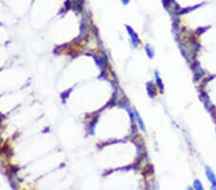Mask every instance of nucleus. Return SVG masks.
<instances>
[{
    "instance_id": "obj_1",
    "label": "nucleus",
    "mask_w": 216,
    "mask_h": 190,
    "mask_svg": "<svg viewBox=\"0 0 216 190\" xmlns=\"http://www.w3.org/2000/svg\"><path fill=\"white\" fill-rule=\"evenodd\" d=\"M206 174H207L208 181L211 182L212 188L216 189V177H215L214 173L212 172V170L211 168H208V167H206Z\"/></svg>"
},
{
    "instance_id": "obj_2",
    "label": "nucleus",
    "mask_w": 216,
    "mask_h": 190,
    "mask_svg": "<svg viewBox=\"0 0 216 190\" xmlns=\"http://www.w3.org/2000/svg\"><path fill=\"white\" fill-rule=\"evenodd\" d=\"M127 30H128V32H129V34H130V36H131V40H132V44H133V46H135V47H136L137 45H139V38H137V36H136V34L133 31V30H132L129 26L127 27Z\"/></svg>"
},
{
    "instance_id": "obj_3",
    "label": "nucleus",
    "mask_w": 216,
    "mask_h": 190,
    "mask_svg": "<svg viewBox=\"0 0 216 190\" xmlns=\"http://www.w3.org/2000/svg\"><path fill=\"white\" fill-rule=\"evenodd\" d=\"M135 118L137 120V123H139V128L141 129L142 131H145V125H144L143 121L140 117V115L139 114V112H135Z\"/></svg>"
},
{
    "instance_id": "obj_4",
    "label": "nucleus",
    "mask_w": 216,
    "mask_h": 190,
    "mask_svg": "<svg viewBox=\"0 0 216 190\" xmlns=\"http://www.w3.org/2000/svg\"><path fill=\"white\" fill-rule=\"evenodd\" d=\"M146 53H147V55L149 56L150 59L154 58L155 52H154V50H153V48L150 46V45H147V46H146Z\"/></svg>"
},
{
    "instance_id": "obj_5",
    "label": "nucleus",
    "mask_w": 216,
    "mask_h": 190,
    "mask_svg": "<svg viewBox=\"0 0 216 190\" xmlns=\"http://www.w3.org/2000/svg\"><path fill=\"white\" fill-rule=\"evenodd\" d=\"M156 80H157V84L159 85V87L163 89V82H161V79L159 75V73L158 72H156Z\"/></svg>"
},
{
    "instance_id": "obj_6",
    "label": "nucleus",
    "mask_w": 216,
    "mask_h": 190,
    "mask_svg": "<svg viewBox=\"0 0 216 190\" xmlns=\"http://www.w3.org/2000/svg\"><path fill=\"white\" fill-rule=\"evenodd\" d=\"M194 188L195 189H198V190H201V189H203V185H202V183H201V181H199L198 180H196L195 181H194Z\"/></svg>"
},
{
    "instance_id": "obj_7",
    "label": "nucleus",
    "mask_w": 216,
    "mask_h": 190,
    "mask_svg": "<svg viewBox=\"0 0 216 190\" xmlns=\"http://www.w3.org/2000/svg\"><path fill=\"white\" fill-rule=\"evenodd\" d=\"M121 2L124 4V5H127V4H129V2H130V0H121Z\"/></svg>"
}]
</instances>
